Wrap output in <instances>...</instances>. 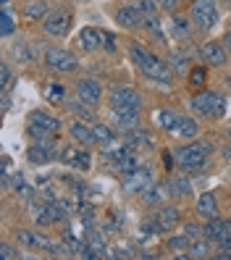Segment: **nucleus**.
<instances>
[{"label": "nucleus", "mask_w": 231, "mask_h": 260, "mask_svg": "<svg viewBox=\"0 0 231 260\" xmlns=\"http://www.w3.org/2000/svg\"><path fill=\"white\" fill-rule=\"evenodd\" d=\"M129 60L134 63V69L145 76V79L155 82L160 87H171L176 82V74L171 71V66L166 63V58H160L147 42L129 40Z\"/></svg>", "instance_id": "nucleus-1"}, {"label": "nucleus", "mask_w": 231, "mask_h": 260, "mask_svg": "<svg viewBox=\"0 0 231 260\" xmlns=\"http://www.w3.org/2000/svg\"><path fill=\"white\" fill-rule=\"evenodd\" d=\"M213 142L210 140H189L187 145H181L174 150L176 155V168L184 174H194V171H203L208 166V158L213 155Z\"/></svg>", "instance_id": "nucleus-2"}, {"label": "nucleus", "mask_w": 231, "mask_h": 260, "mask_svg": "<svg viewBox=\"0 0 231 260\" xmlns=\"http://www.w3.org/2000/svg\"><path fill=\"white\" fill-rule=\"evenodd\" d=\"M189 108L197 118L208 121V124H213V121H221L226 116V95L215 92V89H197V92L192 95L189 100Z\"/></svg>", "instance_id": "nucleus-3"}, {"label": "nucleus", "mask_w": 231, "mask_h": 260, "mask_svg": "<svg viewBox=\"0 0 231 260\" xmlns=\"http://www.w3.org/2000/svg\"><path fill=\"white\" fill-rule=\"evenodd\" d=\"M63 132V121H60L55 113L45 111V108H35L26 116V134L32 137L35 142L48 140V137H60Z\"/></svg>", "instance_id": "nucleus-4"}, {"label": "nucleus", "mask_w": 231, "mask_h": 260, "mask_svg": "<svg viewBox=\"0 0 231 260\" xmlns=\"http://www.w3.org/2000/svg\"><path fill=\"white\" fill-rule=\"evenodd\" d=\"M42 66L50 74L66 76V74H79L82 60L74 50H66V48H60V45H50V48H45V53H42Z\"/></svg>", "instance_id": "nucleus-5"}, {"label": "nucleus", "mask_w": 231, "mask_h": 260, "mask_svg": "<svg viewBox=\"0 0 231 260\" xmlns=\"http://www.w3.org/2000/svg\"><path fill=\"white\" fill-rule=\"evenodd\" d=\"M187 13L197 29V35H208L221 19V3L218 0H189Z\"/></svg>", "instance_id": "nucleus-6"}, {"label": "nucleus", "mask_w": 231, "mask_h": 260, "mask_svg": "<svg viewBox=\"0 0 231 260\" xmlns=\"http://www.w3.org/2000/svg\"><path fill=\"white\" fill-rule=\"evenodd\" d=\"M181 223V210L176 205H158L155 213H152V218L147 223H142V232L147 234H168L171 229H176Z\"/></svg>", "instance_id": "nucleus-7"}, {"label": "nucleus", "mask_w": 231, "mask_h": 260, "mask_svg": "<svg viewBox=\"0 0 231 260\" xmlns=\"http://www.w3.org/2000/svg\"><path fill=\"white\" fill-rule=\"evenodd\" d=\"M71 24H74V11L69 6H55L48 13V19L42 21V32L53 40H63L71 32Z\"/></svg>", "instance_id": "nucleus-8"}, {"label": "nucleus", "mask_w": 231, "mask_h": 260, "mask_svg": "<svg viewBox=\"0 0 231 260\" xmlns=\"http://www.w3.org/2000/svg\"><path fill=\"white\" fill-rule=\"evenodd\" d=\"M108 105H111V111H137V113H142L145 98L129 84H116L111 89V95H108Z\"/></svg>", "instance_id": "nucleus-9"}, {"label": "nucleus", "mask_w": 231, "mask_h": 260, "mask_svg": "<svg viewBox=\"0 0 231 260\" xmlns=\"http://www.w3.org/2000/svg\"><path fill=\"white\" fill-rule=\"evenodd\" d=\"M16 244L24 250H42L50 255L63 252V244H55L48 234L37 232V229H16Z\"/></svg>", "instance_id": "nucleus-10"}, {"label": "nucleus", "mask_w": 231, "mask_h": 260, "mask_svg": "<svg viewBox=\"0 0 231 260\" xmlns=\"http://www.w3.org/2000/svg\"><path fill=\"white\" fill-rule=\"evenodd\" d=\"M63 166H69V168H74V171H82V174H87L89 168H92V152H89V147H82V145H69V147H63L60 150V158H58Z\"/></svg>", "instance_id": "nucleus-11"}, {"label": "nucleus", "mask_w": 231, "mask_h": 260, "mask_svg": "<svg viewBox=\"0 0 231 260\" xmlns=\"http://www.w3.org/2000/svg\"><path fill=\"white\" fill-rule=\"evenodd\" d=\"M74 92L82 103H87L89 108H100L103 103V84L97 79H92V76H82L79 82L74 84Z\"/></svg>", "instance_id": "nucleus-12"}, {"label": "nucleus", "mask_w": 231, "mask_h": 260, "mask_svg": "<svg viewBox=\"0 0 231 260\" xmlns=\"http://www.w3.org/2000/svg\"><path fill=\"white\" fill-rule=\"evenodd\" d=\"M113 21H116L121 29H126V32H140L145 16L140 13V8H137L134 3H121V6H116V11H113Z\"/></svg>", "instance_id": "nucleus-13"}, {"label": "nucleus", "mask_w": 231, "mask_h": 260, "mask_svg": "<svg viewBox=\"0 0 231 260\" xmlns=\"http://www.w3.org/2000/svg\"><path fill=\"white\" fill-rule=\"evenodd\" d=\"M228 55L231 53L223 48V42H218V40H208V42L200 45V60H203L205 66H210V69H223Z\"/></svg>", "instance_id": "nucleus-14"}, {"label": "nucleus", "mask_w": 231, "mask_h": 260, "mask_svg": "<svg viewBox=\"0 0 231 260\" xmlns=\"http://www.w3.org/2000/svg\"><path fill=\"white\" fill-rule=\"evenodd\" d=\"M50 0H21L19 3V16L29 24H40L48 19V13H50Z\"/></svg>", "instance_id": "nucleus-15"}, {"label": "nucleus", "mask_w": 231, "mask_h": 260, "mask_svg": "<svg viewBox=\"0 0 231 260\" xmlns=\"http://www.w3.org/2000/svg\"><path fill=\"white\" fill-rule=\"evenodd\" d=\"M140 35L145 37L147 45H155V48H166L168 50V40H166V32H163V24L158 19V13L155 16H145V21L140 26Z\"/></svg>", "instance_id": "nucleus-16"}, {"label": "nucleus", "mask_w": 231, "mask_h": 260, "mask_svg": "<svg viewBox=\"0 0 231 260\" xmlns=\"http://www.w3.org/2000/svg\"><path fill=\"white\" fill-rule=\"evenodd\" d=\"M194 24L189 19V13H171V37L179 42V45H189L192 37H194Z\"/></svg>", "instance_id": "nucleus-17"}, {"label": "nucleus", "mask_w": 231, "mask_h": 260, "mask_svg": "<svg viewBox=\"0 0 231 260\" xmlns=\"http://www.w3.org/2000/svg\"><path fill=\"white\" fill-rule=\"evenodd\" d=\"M155 181H152V171L147 166H140V168H134V171H129L124 176V192L134 194V192H145L147 187H152Z\"/></svg>", "instance_id": "nucleus-18"}, {"label": "nucleus", "mask_w": 231, "mask_h": 260, "mask_svg": "<svg viewBox=\"0 0 231 260\" xmlns=\"http://www.w3.org/2000/svg\"><path fill=\"white\" fill-rule=\"evenodd\" d=\"M74 45H76V50H79V53H95V50H100L103 48V29H97V26H82V32L76 35Z\"/></svg>", "instance_id": "nucleus-19"}, {"label": "nucleus", "mask_w": 231, "mask_h": 260, "mask_svg": "<svg viewBox=\"0 0 231 260\" xmlns=\"http://www.w3.org/2000/svg\"><path fill=\"white\" fill-rule=\"evenodd\" d=\"M194 216L200 221H210L221 216V205H218V194L215 192H203L194 203Z\"/></svg>", "instance_id": "nucleus-20"}, {"label": "nucleus", "mask_w": 231, "mask_h": 260, "mask_svg": "<svg viewBox=\"0 0 231 260\" xmlns=\"http://www.w3.org/2000/svg\"><path fill=\"white\" fill-rule=\"evenodd\" d=\"M69 137H71V142L82 145V147H95L97 145L95 129H92V124H87V121H82V118H74L69 124Z\"/></svg>", "instance_id": "nucleus-21"}, {"label": "nucleus", "mask_w": 231, "mask_h": 260, "mask_svg": "<svg viewBox=\"0 0 231 260\" xmlns=\"http://www.w3.org/2000/svg\"><path fill=\"white\" fill-rule=\"evenodd\" d=\"M166 63L171 66V71L176 74V79H187V74H189V69H192L187 45H181L179 50H166Z\"/></svg>", "instance_id": "nucleus-22"}, {"label": "nucleus", "mask_w": 231, "mask_h": 260, "mask_svg": "<svg viewBox=\"0 0 231 260\" xmlns=\"http://www.w3.org/2000/svg\"><path fill=\"white\" fill-rule=\"evenodd\" d=\"M92 129H95V140H97V147H100L103 152L121 147V145H118L121 137H118V132H116L111 124H103V121H95V124H92Z\"/></svg>", "instance_id": "nucleus-23"}, {"label": "nucleus", "mask_w": 231, "mask_h": 260, "mask_svg": "<svg viewBox=\"0 0 231 260\" xmlns=\"http://www.w3.org/2000/svg\"><path fill=\"white\" fill-rule=\"evenodd\" d=\"M166 189H168V194H171L174 200H187V197L192 194V181H189V176L184 171L181 174H168Z\"/></svg>", "instance_id": "nucleus-24"}, {"label": "nucleus", "mask_w": 231, "mask_h": 260, "mask_svg": "<svg viewBox=\"0 0 231 260\" xmlns=\"http://www.w3.org/2000/svg\"><path fill=\"white\" fill-rule=\"evenodd\" d=\"M11 58L16 60L19 66H29V63H35L37 60V50H35V45L24 40V37H16L11 45Z\"/></svg>", "instance_id": "nucleus-25"}, {"label": "nucleus", "mask_w": 231, "mask_h": 260, "mask_svg": "<svg viewBox=\"0 0 231 260\" xmlns=\"http://www.w3.org/2000/svg\"><path fill=\"white\" fill-rule=\"evenodd\" d=\"M124 145H126L129 150H134V152H150L152 147H155V142H152L150 132H145L142 126L126 132V134H124Z\"/></svg>", "instance_id": "nucleus-26"}, {"label": "nucleus", "mask_w": 231, "mask_h": 260, "mask_svg": "<svg viewBox=\"0 0 231 260\" xmlns=\"http://www.w3.org/2000/svg\"><path fill=\"white\" fill-rule=\"evenodd\" d=\"M142 124V113H137V111H113V129L124 137L126 132L131 129H140Z\"/></svg>", "instance_id": "nucleus-27"}, {"label": "nucleus", "mask_w": 231, "mask_h": 260, "mask_svg": "<svg viewBox=\"0 0 231 260\" xmlns=\"http://www.w3.org/2000/svg\"><path fill=\"white\" fill-rule=\"evenodd\" d=\"M63 108L74 116V118H82V121H87V124H95V108H89L87 103H82V100H66L63 103Z\"/></svg>", "instance_id": "nucleus-28"}, {"label": "nucleus", "mask_w": 231, "mask_h": 260, "mask_svg": "<svg viewBox=\"0 0 231 260\" xmlns=\"http://www.w3.org/2000/svg\"><path fill=\"white\" fill-rule=\"evenodd\" d=\"M208 79H210V66H205V63H197V66H192L189 69V74H187V84L194 89H205L208 87Z\"/></svg>", "instance_id": "nucleus-29"}, {"label": "nucleus", "mask_w": 231, "mask_h": 260, "mask_svg": "<svg viewBox=\"0 0 231 260\" xmlns=\"http://www.w3.org/2000/svg\"><path fill=\"white\" fill-rule=\"evenodd\" d=\"M189 247H192V239L184 234V232H181L179 237H166V250L174 252V255L181 257V260L187 257V250H189Z\"/></svg>", "instance_id": "nucleus-30"}, {"label": "nucleus", "mask_w": 231, "mask_h": 260, "mask_svg": "<svg viewBox=\"0 0 231 260\" xmlns=\"http://www.w3.org/2000/svg\"><path fill=\"white\" fill-rule=\"evenodd\" d=\"M155 124H158V129L174 134L176 132V124H179V113L171 111V108H158L155 111Z\"/></svg>", "instance_id": "nucleus-31"}, {"label": "nucleus", "mask_w": 231, "mask_h": 260, "mask_svg": "<svg viewBox=\"0 0 231 260\" xmlns=\"http://www.w3.org/2000/svg\"><path fill=\"white\" fill-rule=\"evenodd\" d=\"M200 134V124L194 118H187V116H179V124H176V132L174 137H179V140H197Z\"/></svg>", "instance_id": "nucleus-32"}, {"label": "nucleus", "mask_w": 231, "mask_h": 260, "mask_svg": "<svg viewBox=\"0 0 231 260\" xmlns=\"http://www.w3.org/2000/svg\"><path fill=\"white\" fill-rule=\"evenodd\" d=\"M55 155L48 150V147H42L40 142H35V145H29L26 147V160L32 163V166H45V163H50Z\"/></svg>", "instance_id": "nucleus-33"}, {"label": "nucleus", "mask_w": 231, "mask_h": 260, "mask_svg": "<svg viewBox=\"0 0 231 260\" xmlns=\"http://www.w3.org/2000/svg\"><path fill=\"white\" fill-rule=\"evenodd\" d=\"M210 244H213V242L205 239V237H203V239H194V242H192V247L187 250V257H189V260H205V257H213V247H210Z\"/></svg>", "instance_id": "nucleus-34"}, {"label": "nucleus", "mask_w": 231, "mask_h": 260, "mask_svg": "<svg viewBox=\"0 0 231 260\" xmlns=\"http://www.w3.org/2000/svg\"><path fill=\"white\" fill-rule=\"evenodd\" d=\"M0 24H3V26H0V37H3V40H11L13 35H16V19H13V13L8 11V6L3 8V11H0Z\"/></svg>", "instance_id": "nucleus-35"}, {"label": "nucleus", "mask_w": 231, "mask_h": 260, "mask_svg": "<svg viewBox=\"0 0 231 260\" xmlns=\"http://www.w3.org/2000/svg\"><path fill=\"white\" fill-rule=\"evenodd\" d=\"M45 100H48L50 105H63L66 103V87L60 82H50L48 87H45Z\"/></svg>", "instance_id": "nucleus-36"}, {"label": "nucleus", "mask_w": 231, "mask_h": 260, "mask_svg": "<svg viewBox=\"0 0 231 260\" xmlns=\"http://www.w3.org/2000/svg\"><path fill=\"white\" fill-rule=\"evenodd\" d=\"M11 87H13V69H11L8 60H3V63H0V89L11 92Z\"/></svg>", "instance_id": "nucleus-37"}, {"label": "nucleus", "mask_w": 231, "mask_h": 260, "mask_svg": "<svg viewBox=\"0 0 231 260\" xmlns=\"http://www.w3.org/2000/svg\"><path fill=\"white\" fill-rule=\"evenodd\" d=\"M203 229H205V239L215 242V239H218V234H221V229H223V218L221 216L218 218H210V221L203 223Z\"/></svg>", "instance_id": "nucleus-38"}, {"label": "nucleus", "mask_w": 231, "mask_h": 260, "mask_svg": "<svg viewBox=\"0 0 231 260\" xmlns=\"http://www.w3.org/2000/svg\"><path fill=\"white\" fill-rule=\"evenodd\" d=\"M213 244H218L221 250H231V218H223V229Z\"/></svg>", "instance_id": "nucleus-39"}, {"label": "nucleus", "mask_w": 231, "mask_h": 260, "mask_svg": "<svg viewBox=\"0 0 231 260\" xmlns=\"http://www.w3.org/2000/svg\"><path fill=\"white\" fill-rule=\"evenodd\" d=\"M134 6L140 8L142 16H155V13L160 11L158 8V0H134Z\"/></svg>", "instance_id": "nucleus-40"}, {"label": "nucleus", "mask_w": 231, "mask_h": 260, "mask_svg": "<svg viewBox=\"0 0 231 260\" xmlns=\"http://www.w3.org/2000/svg\"><path fill=\"white\" fill-rule=\"evenodd\" d=\"M0 257H3V260H19L21 252H19V247H13V244L3 242V244H0Z\"/></svg>", "instance_id": "nucleus-41"}, {"label": "nucleus", "mask_w": 231, "mask_h": 260, "mask_svg": "<svg viewBox=\"0 0 231 260\" xmlns=\"http://www.w3.org/2000/svg\"><path fill=\"white\" fill-rule=\"evenodd\" d=\"M160 163L168 174H174V168H176V155H174V150H163L160 152Z\"/></svg>", "instance_id": "nucleus-42"}, {"label": "nucleus", "mask_w": 231, "mask_h": 260, "mask_svg": "<svg viewBox=\"0 0 231 260\" xmlns=\"http://www.w3.org/2000/svg\"><path fill=\"white\" fill-rule=\"evenodd\" d=\"M187 0H158V8L163 11V13H176Z\"/></svg>", "instance_id": "nucleus-43"}, {"label": "nucleus", "mask_w": 231, "mask_h": 260, "mask_svg": "<svg viewBox=\"0 0 231 260\" xmlns=\"http://www.w3.org/2000/svg\"><path fill=\"white\" fill-rule=\"evenodd\" d=\"M184 234L194 242V239H203V237H205V229L197 226V223H184Z\"/></svg>", "instance_id": "nucleus-44"}, {"label": "nucleus", "mask_w": 231, "mask_h": 260, "mask_svg": "<svg viewBox=\"0 0 231 260\" xmlns=\"http://www.w3.org/2000/svg\"><path fill=\"white\" fill-rule=\"evenodd\" d=\"M103 48H105L108 53H116V50H118V45H116V37H113L111 32H105V29H103Z\"/></svg>", "instance_id": "nucleus-45"}, {"label": "nucleus", "mask_w": 231, "mask_h": 260, "mask_svg": "<svg viewBox=\"0 0 231 260\" xmlns=\"http://www.w3.org/2000/svg\"><path fill=\"white\" fill-rule=\"evenodd\" d=\"M221 42H223V48L231 53V26L226 29V32H223V37H221Z\"/></svg>", "instance_id": "nucleus-46"}, {"label": "nucleus", "mask_w": 231, "mask_h": 260, "mask_svg": "<svg viewBox=\"0 0 231 260\" xmlns=\"http://www.w3.org/2000/svg\"><path fill=\"white\" fill-rule=\"evenodd\" d=\"M111 257H129V252L126 250H116V252H108Z\"/></svg>", "instance_id": "nucleus-47"}, {"label": "nucleus", "mask_w": 231, "mask_h": 260, "mask_svg": "<svg viewBox=\"0 0 231 260\" xmlns=\"http://www.w3.org/2000/svg\"><path fill=\"white\" fill-rule=\"evenodd\" d=\"M223 158H226V160H231V145H226V147H223Z\"/></svg>", "instance_id": "nucleus-48"}, {"label": "nucleus", "mask_w": 231, "mask_h": 260, "mask_svg": "<svg viewBox=\"0 0 231 260\" xmlns=\"http://www.w3.org/2000/svg\"><path fill=\"white\" fill-rule=\"evenodd\" d=\"M223 84H226V89L231 92V76H226V79H223Z\"/></svg>", "instance_id": "nucleus-49"}, {"label": "nucleus", "mask_w": 231, "mask_h": 260, "mask_svg": "<svg viewBox=\"0 0 231 260\" xmlns=\"http://www.w3.org/2000/svg\"><path fill=\"white\" fill-rule=\"evenodd\" d=\"M74 3H89V0H74Z\"/></svg>", "instance_id": "nucleus-50"}, {"label": "nucleus", "mask_w": 231, "mask_h": 260, "mask_svg": "<svg viewBox=\"0 0 231 260\" xmlns=\"http://www.w3.org/2000/svg\"><path fill=\"white\" fill-rule=\"evenodd\" d=\"M228 142H231V129H228Z\"/></svg>", "instance_id": "nucleus-51"}]
</instances>
